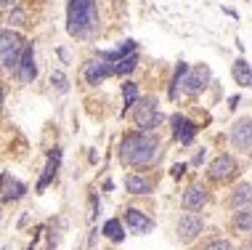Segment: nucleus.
<instances>
[{
	"label": "nucleus",
	"instance_id": "nucleus-21",
	"mask_svg": "<svg viewBox=\"0 0 252 250\" xmlns=\"http://www.w3.org/2000/svg\"><path fill=\"white\" fill-rule=\"evenodd\" d=\"M186 70H189V67L183 64V62L175 67V75H173V80H170V88H167V96H170V99H178V88H183V75H186Z\"/></svg>",
	"mask_w": 252,
	"mask_h": 250
},
{
	"label": "nucleus",
	"instance_id": "nucleus-8",
	"mask_svg": "<svg viewBox=\"0 0 252 250\" xmlns=\"http://www.w3.org/2000/svg\"><path fill=\"white\" fill-rule=\"evenodd\" d=\"M207 176L213 181H228L236 176V160L231 157V154H218V157L210 163L207 168Z\"/></svg>",
	"mask_w": 252,
	"mask_h": 250
},
{
	"label": "nucleus",
	"instance_id": "nucleus-11",
	"mask_svg": "<svg viewBox=\"0 0 252 250\" xmlns=\"http://www.w3.org/2000/svg\"><path fill=\"white\" fill-rule=\"evenodd\" d=\"M181 205L186 208L189 213H191V211H202V208L207 205V189H204L202 184H191L186 192H183Z\"/></svg>",
	"mask_w": 252,
	"mask_h": 250
},
{
	"label": "nucleus",
	"instance_id": "nucleus-1",
	"mask_svg": "<svg viewBox=\"0 0 252 250\" xmlns=\"http://www.w3.org/2000/svg\"><path fill=\"white\" fill-rule=\"evenodd\" d=\"M159 157V141L152 133H127L120 141V160L130 168H146Z\"/></svg>",
	"mask_w": 252,
	"mask_h": 250
},
{
	"label": "nucleus",
	"instance_id": "nucleus-26",
	"mask_svg": "<svg viewBox=\"0 0 252 250\" xmlns=\"http://www.w3.org/2000/svg\"><path fill=\"white\" fill-rule=\"evenodd\" d=\"M27 22V13L22 11V8H13L11 13H8V27H22Z\"/></svg>",
	"mask_w": 252,
	"mask_h": 250
},
{
	"label": "nucleus",
	"instance_id": "nucleus-7",
	"mask_svg": "<svg viewBox=\"0 0 252 250\" xmlns=\"http://www.w3.org/2000/svg\"><path fill=\"white\" fill-rule=\"evenodd\" d=\"M207 83H210V67L207 64H196L194 70H186V75H183V91L189 96L202 93L207 88Z\"/></svg>",
	"mask_w": 252,
	"mask_h": 250
},
{
	"label": "nucleus",
	"instance_id": "nucleus-4",
	"mask_svg": "<svg viewBox=\"0 0 252 250\" xmlns=\"http://www.w3.org/2000/svg\"><path fill=\"white\" fill-rule=\"evenodd\" d=\"M22 45H24V37L19 35V32H13V30H0V67H3V70L13 72Z\"/></svg>",
	"mask_w": 252,
	"mask_h": 250
},
{
	"label": "nucleus",
	"instance_id": "nucleus-6",
	"mask_svg": "<svg viewBox=\"0 0 252 250\" xmlns=\"http://www.w3.org/2000/svg\"><path fill=\"white\" fill-rule=\"evenodd\" d=\"M106 77H112V62L101 59L98 53H96V59L85 62V67H83V80H85V85H101Z\"/></svg>",
	"mask_w": 252,
	"mask_h": 250
},
{
	"label": "nucleus",
	"instance_id": "nucleus-13",
	"mask_svg": "<svg viewBox=\"0 0 252 250\" xmlns=\"http://www.w3.org/2000/svg\"><path fill=\"white\" fill-rule=\"evenodd\" d=\"M0 192H3L5 202H16L27 194V184H22L19 179H13V176L5 173V176H0Z\"/></svg>",
	"mask_w": 252,
	"mask_h": 250
},
{
	"label": "nucleus",
	"instance_id": "nucleus-15",
	"mask_svg": "<svg viewBox=\"0 0 252 250\" xmlns=\"http://www.w3.org/2000/svg\"><path fill=\"white\" fill-rule=\"evenodd\" d=\"M125 189L130 194H149L152 192V181L144 173H127L125 176Z\"/></svg>",
	"mask_w": 252,
	"mask_h": 250
},
{
	"label": "nucleus",
	"instance_id": "nucleus-24",
	"mask_svg": "<svg viewBox=\"0 0 252 250\" xmlns=\"http://www.w3.org/2000/svg\"><path fill=\"white\" fill-rule=\"evenodd\" d=\"M234 226L239 229V232L250 234V226H252V213H250V208H242V211L236 213V218H234Z\"/></svg>",
	"mask_w": 252,
	"mask_h": 250
},
{
	"label": "nucleus",
	"instance_id": "nucleus-12",
	"mask_svg": "<svg viewBox=\"0 0 252 250\" xmlns=\"http://www.w3.org/2000/svg\"><path fill=\"white\" fill-rule=\"evenodd\" d=\"M125 224L130 226L133 234H149L154 229V221L149 218L146 213L135 211V208H127V211H125Z\"/></svg>",
	"mask_w": 252,
	"mask_h": 250
},
{
	"label": "nucleus",
	"instance_id": "nucleus-25",
	"mask_svg": "<svg viewBox=\"0 0 252 250\" xmlns=\"http://www.w3.org/2000/svg\"><path fill=\"white\" fill-rule=\"evenodd\" d=\"M51 85L56 88L59 93H66V91H69V80H66V75H64L61 70H53V72H51Z\"/></svg>",
	"mask_w": 252,
	"mask_h": 250
},
{
	"label": "nucleus",
	"instance_id": "nucleus-17",
	"mask_svg": "<svg viewBox=\"0 0 252 250\" xmlns=\"http://www.w3.org/2000/svg\"><path fill=\"white\" fill-rule=\"evenodd\" d=\"M234 80H236V85H242V88H250L252 85V67L247 59H236L234 62Z\"/></svg>",
	"mask_w": 252,
	"mask_h": 250
},
{
	"label": "nucleus",
	"instance_id": "nucleus-29",
	"mask_svg": "<svg viewBox=\"0 0 252 250\" xmlns=\"http://www.w3.org/2000/svg\"><path fill=\"white\" fill-rule=\"evenodd\" d=\"M16 5V0H0V8H13Z\"/></svg>",
	"mask_w": 252,
	"mask_h": 250
},
{
	"label": "nucleus",
	"instance_id": "nucleus-27",
	"mask_svg": "<svg viewBox=\"0 0 252 250\" xmlns=\"http://www.w3.org/2000/svg\"><path fill=\"white\" fill-rule=\"evenodd\" d=\"M204 250H234V248H231V242H226V240H215V242H210Z\"/></svg>",
	"mask_w": 252,
	"mask_h": 250
},
{
	"label": "nucleus",
	"instance_id": "nucleus-30",
	"mask_svg": "<svg viewBox=\"0 0 252 250\" xmlns=\"http://www.w3.org/2000/svg\"><path fill=\"white\" fill-rule=\"evenodd\" d=\"M3 99H5V91H3V85H0V107H3Z\"/></svg>",
	"mask_w": 252,
	"mask_h": 250
},
{
	"label": "nucleus",
	"instance_id": "nucleus-19",
	"mask_svg": "<svg viewBox=\"0 0 252 250\" xmlns=\"http://www.w3.org/2000/svg\"><path fill=\"white\" fill-rule=\"evenodd\" d=\"M250 181H244V184H239L234 189V197H231V205L236 208V211H242V208H250V197H252V192H250Z\"/></svg>",
	"mask_w": 252,
	"mask_h": 250
},
{
	"label": "nucleus",
	"instance_id": "nucleus-10",
	"mask_svg": "<svg viewBox=\"0 0 252 250\" xmlns=\"http://www.w3.org/2000/svg\"><path fill=\"white\" fill-rule=\"evenodd\" d=\"M173 136H175V141H181L183 146L191 144L194 136H196V125L186 117V114H173Z\"/></svg>",
	"mask_w": 252,
	"mask_h": 250
},
{
	"label": "nucleus",
	"instance_id": "nucleus-2",
	"mask_svg": "<svg viewBox=\"0 0 252 250\" xmlns=\"http://www.w3.org/2000/svg\"><path fill=\"white\" fill-rule=\"evenodd\" d=\"M66 30L72 37L91 40L98 30L96 0H69L66 5Z\"/></svg>",
	"mask_w": 252,
	"mask_h": 250
},
{
	"label": "nucleus",
	"instance_id": "nucleus-9",
	"mask_svg": "<svg viewBox=\"0 0 252 250\" xmlns=\"http://www.w3.org/2000/svg\"><path fill=\"white\" fill-rule=\"evenodd\" d=\"M204 229V218L199 213H186V215H181V221H178V237L183 240V242H191L196 234H199Z\"/></svg>",
	"mask_w": 252,
	"mask_h": 250
},
{
	"label": "nucleus",
	"instance_id": "nucleus-3",
	"mask_svg": "<svg viewBox=\"0 0 252 250\" xmlns=\"http://www.w3.org/2000/svg\"><path fill=\"white\" fill-rule=\"evenodd\" d=\"M133 120H135V125L141 128V131H154L157 125H159V120H162V112H159V107H157V99L154 96H138L133 101Z\"/></svg>",
	"mask_w": 252,
	"mask_h": 250
},
{
	"label": "nucleus",
	"instance_id": "nucleus-20",
	"mask_svg": "<svg viewBox=\"0 0 252 250\" xmlns=\"http://www.w3.org/2000/svg\"><path fill=\"white\" fill-rule=\"evenodd\" d=\"M135 64H138V53H130V56H125V59L112 64V75H130L135 70Z\"/></svg>",
	"mask_w": 252,
	"mask_h": 250
},
{
	"label": "nucleus",
	"instance_id": "nucleus-22",
	"mask_svg": "<svg viewBox=\"0 0 252 250\" xmlns=\"http://www.w3.org/2000/svg\"><path fill=\"white\" fill-rule=\"evenodd\" d=\"M138 96H141V93H138V85H135V83H125V85H122V101H125V107H122V114L130 112L133 101L138 99Z\"/></svg>",
	"mask_w": 252,
	"mask_h": 250
},
{
	"label": "nucleus",
	"instance_id": "nucleus-14",
	"mask_svg": "<svg viewBox=\"0 0 252 250\" xmlns=\"http://www.w3.org/2000/svg\"><path fill=\"white\" fill-rule=\"evenodd\" d=\"M252 120L250 117H242L239 123L231 128V141L239 152H250V133H252Z\"/></svg>",
	"mask_w": 252,
	"mask_h": 250
},
{
	"label": "nucleus",
	"instance_id": "nucleus-16",
	"mask_svg": "<svg viewBox=\"0 0 252 250\" xmlns=\"http://www.w3.org/2000/svg\"><path fill=\"white\" fill-rule=\"evenodd\" d=\"M59 163H61V149L56 146V149H53V154L48 157V165H45L43 176H40V181H37V192H43V189L53 181V176H56V171H59Z\"/></svg>",
	"mask_w": 252,
	"mask_h": 250
},
{
	"label": "nucleus",
	"instance_id": "nucleus-28",
	"mask_svg": "<svg viewBox=\"0 0 252 250\" xmlns=\"http://www.w3.org/2000/svg\"><path fill=\"white\" fill-rule=\"evenodd\" d=\"M183 173H186V165H183V163L173 168V176H183Z\"/></svg>",
	"mask_w": 252,
	"mask_h": 250
},
{
	"label": "nucleus",
	"instance_id": "nucleus-18",
	"mask_svg": "<svg viewBox=\"0 0 252 250\" xmlns=\"http://www.w3.org/2000/svg\"><path fill=\"white\" fill-rule=\"evenodd\" d=\"M130 53H135V40H125V43H122L120 48H114V51H106V53H98V56L114 64V62H120V59L130 56Z\"/></svg>",
	"mask_w": 252,
	"mask_h": 250
},
{
	"label": "nucleus",
	"instance_id": "nucleus-5",
	"mask_svg": "<svg viewBox=\"0 0 252 250\" xmlns=\"http://www.w3.org/2000/svg\"><path fill=\"white\" fill-rule=\"evenodd\" d=\"M13 75H16V77H19V83H24V85L35 83V77H37V64H35V45H32V43H27V40H24L22 51H19L16 67H13Z\"/></svg>",
	"mask_w": 252,
	"mask_h": 250
},
{
	"label": "nucleus",
	"instance_id": "nucleus-23",
	"mask_svg": "<svg viewBox=\"0 0 252 250\" xmlns=\"http://www.w3.org/2000/svg\"><path fill=\"white\" fill-rule=\"evenodd\" d=\"M101 232H104V234H106V237L112 240V242H122V240H125V234H122V224H120L117 218H109L106 224H104V229H101Z\"/></svg>",
	"mask_w": 252,
	"mask_h": 250
}]
</instances>
